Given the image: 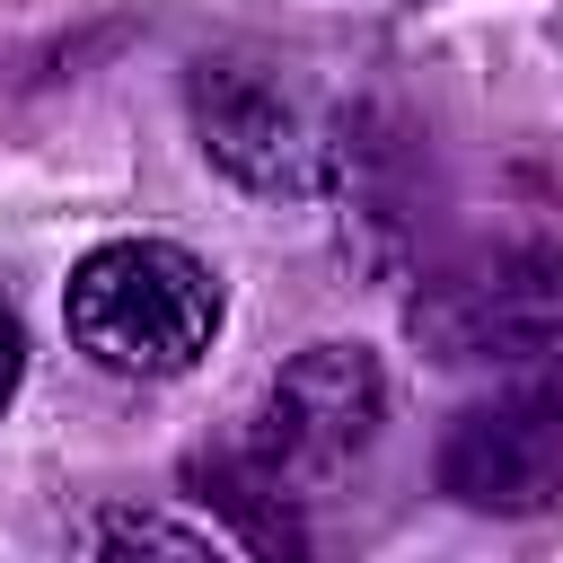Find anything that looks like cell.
Wrapping results in <instances>:
<instances>
[{"mask_svg": "<svg viewBox=\"0 0 563 563\" xmlns=\"http://www.w3.org/2000/svg\"><path fill=\"white\" fill-rule=\"evenodd\" d=\"M405 334L440 369H493L510 387L563 396V264L554 255H493L466 273H431L405 299Z\"/></svg>", "mask_w": 563, "mask_h": 563, "instance_id": "3957f363", "label": "cell"}, {"mask_svg": "<svg viewBox=\"0 0 563 563\" xmlns=\"http://www.w3.org/2000/svg\"><path fill=\"white\" fill-rule=\"evenodd\" d=\"M62 325L114 378H185L220 334V273L176 238H106L70 264Z\"/></svg>", "mask_w": 563, "mask_h": 563, "instance_id": "7a4b0ae2", "label": "cell"}, {"mask_svg": "<svg viewBox=\"0 0 563 563\" xmlns=\"http://www.w3.org/2000/svg\"><path fill=\"white\" fill-rule=\"evenodd\" d=\"M378 422H387V369H378V352L325 334V343L290 352V361L264 378L255 422H246L238 449H246V466L273 475L290 501H317L325 484H343V475L369 457Z\"/></svg>", "mask_w": 563, "mask_h": 563, "instance_id": "277c9868", "label": "cell"}, {"mask_svg": "<svg viewBox=\"0 0 563 563\" xmlns=\"http://www.w3.org/2000/svg\"><path fill=\"white\" fill-rule=\"evenodd\" d=\"M431 484L484 519H537L563 501V396L554 387H493L484 405L449 413L431 449Z\"/></svg>", "mask_w": 563, "mask_h": 563, "instance_id": "5b68a950", "label": "cell"}, {"mask_svg": "<svg viewBox=\"0 0 563 563\" xmlns=\"http://www.w3.org/2000/svg\"><path fill=\"white\" fill-rule=\"evenodd\" d=\"M70 554H158V563H211L220 537L211 528H185L167 510H141V501H97L70 519Z\"/></svg>", "mask_w": 563, "mask_h": 563, "instance_id": "52a82bcc", "label": "cell"}, {"mask_svg": "<svg viewBox=\"0 0 563 563\" xmlns=\"http://www.w3.org/2000/svg\"><path fill=\"white\" fill-rule=\"evenodd\" d=\"M185 475L202 484V501L229 519V537H238L246 554H299V545H308L299 519H290V493H282L273 475H255L246 449H202Z\"/></svg>", "mask_w": 563, "mask_h": 563, "instance_id": "8992f818", "label": "cell"}, {"mask_svg": "<svg viewBox=\"0 0 563 563\" xmlns=\"http://www.w3.org/2000/svg\"><path fill=\"white\" fill-rule=\"evenodd\" d=\"M185 114L202 158L255 194V202H317V194H352L369 141H352V106L317 97L290 62L264 53H202L185 70Z\"/></svg>", "mask_w": 563, "mask_h": 563, "instance_id": "6da1fadb", "label": "cell"}, {"mask_svg": "<svg viewBox=\"0 0 563 563\" xmlns=\"http://www.w3.org/2000/svg\"><path fill=\"white\" fill-rule=\"evenodd\" d=\"M18 378H26V325H18V308H9V290H0V405L18 396Z\"/></svg>", "mask_w": 563, "mask_h": 563, "instance_id": "ba28073f", "label": "cell"}]
</instances>
